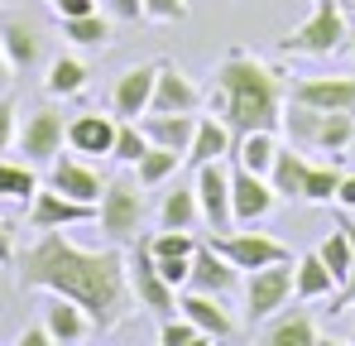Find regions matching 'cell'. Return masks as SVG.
Instances as JSON below:
<instances>
[{"mask_svg":"<svg viewBox=\"0 0 355 346\" xmlns=\"http://www.w3.org/2000/svg\"><path fill=\"white\" fill-rule=\"evenodd\" d=\"M15 279L19 288H44L72 298L96 332H116L120 322L135 313V293H130V270L116 240L106 250H87L77 240H67L62 231H39L34 245H24V255H15Z\"/></svg>","mask_w":355,"mask_h":346,"instance_id":"obj_1","label":"cell"},{"mask_svg":"<svg viewBox=\"0 0 355 346\" xmlns=\"http://www.w3.org/2000/svg\"><path fill=\"white\" fill-rule=\"evenodd\" d=\"M284 106H288V77L264 63V58L231 49L216 63V82H211V111L231 125V135L250 130H284Z\"/></svg>","mask_w":355,"mask_h":346,"instance_id":"obj_2","label":"cell"},{"mask_svg":"<svg viewBox=\"0 0 355 346\" xmlns=\"http://www.w3.org/2000/svg\"><path fill=\"white\" fill-rule=\"evenodd\" d=\"M284 130L297 149H317V154H331L341 159L355 145V111H317V106H284Z\"/></svg>","mask_w":355,"mask_h":346,"instance_id":"obj_3","label":"cell"},{"mask_svg":"<svg viewBox=\"0 0 355 346\" xmlns=\"http://www.w3.org/2000/svg\"><path fill=\"white\" fill-rule=\"evenodd\" d=\"M341 39H351V34H346V10H341V0H317V10L297 24L293 34L279 39V49H284V53H297V58H331L341 49Z\"/></svg>","mask_w":355,"mask_h":346,"instance_id":"obj_4","label":"cell"},{"mask_svg":"<svg viewBox=\"0 0 355 346\" xmlns=\"http://www.w3.org/2000/svg\"><path fill=\"white\" fill-rule=\"evenodd\" d=\"M96 222L101 231L125 245V240H135L139 226H144V192H139V178H106V192H101V202H96Z\"/></svg>","mask_w":355,"mask_h":346,"instance_id":"obj_5","label":"cell"},{"mask_svg":"<svg viewBox=\"0 0 355 346\" xmlns=\"http://www.w3.org/2000/svg\"><path fill=\"white\" fill-rule=\"evenodd\" d=\"M211 245L236 265L240 274L250 270H264V265H279V260H293V250L269 236V231H254V226H231V231H211Z\"/></svg>","mask_w":355,"mask_h":346,"instance_id":"obj_6","label":"cell"},{"mask_svg":"<svg viewBox=\"0 0 355 346\" xmlns=\"http://www.w3.org/2000/svg\"><path fill=\"white\" fill-rule=\"evenodd\" d=\"M240 293H245V322L259 327L264 318H274L279 308H288V298H293V260L250 270L245 284H240Z\"/></svg>","mask_w":355,"mask_h":346,"instance_id":"obj_7","label":"cell"},{"mask_svg":"<svg viewBox=\"0 0 355 346\" xmlns=\"http://www.w3.org/2000/svg\"><path fill=\"white\" fill-rule=\"evenodd\" d=\"M125 270H130L135 308H144V313H154V318L178 313V288L159 274V265H154V255H149V245H144L139 236H135V245H130V255H125Z\"/></svg>","mask_w":355,"mask_h":346,"instance_id":"obj_8","label":"cell"},{"mask_svg":"<svg viewBox=\"0 0 355 346\" xmlns=\"http://www.w3.org/2000/svg\"><path fill=\"white\" fill-rule=\"evenodd\" d=\"M62 135H67V120L58 106H34L15 130V149L24 154V164H53L67 145Z\"/></svg>","mask_w":355,"mask_h":346,"instance_id":"obj_9","label":"cell"},{"mask_svg":"<svg viewBox=\"0 0 355 346\" xmlns=\"http://www.w3.org/2000/svg\"><path fill=\"white\" fill-rule=\"evenodd\" d=\"M192 188H197V207H202V222L211 231H231V159H207L192 169Z\"/></svg>","mask_w":355,"mask_h":346,"instance_id":"obj_10","label":"cell"},{"mask_svg":"<svg viewBox=\"0 0 355 346\" xmlns=\"http://www.w3.org/2000/svg\"><path fill=\"white\" fill-rule=\"evenodd\" d=\"M274 207H279L274 183H269L264 173H254V169H245V164L231 159V217H236V226H254V222H264Z\"/></svg>","mask_w":355,"mask_h":346,"instance_id":"obj_11","label":"cell"},{"mask_svg":"<svg viewBox=\"0 0 355 346\" xmlns=\"http://www.w3.org/2000/svg\"><path fill=\"white\" fill-rule=\"evenodd\" d=\"M82 222H96V202H77L58 188H34L29 197V231H67L82 226Z\"/></svg>","mask_w":355,"mask_h":346,"instance_id":"obj_12","label":"cell"},{"mask_svg":"<svg viewBox=\"0 0 355 346\" xmlns=\"http://www.w3.org/2000/svg\"><path fill=\"white\" fill-rule=\"evenodd\" d=\"M288 101L317 111H355V77L351 72H317L288 82Z\"/></svg>","mask_w":355,"mask_h":346,"instance_id":"obj_13","label":"cell"},{"mask_svg":"<svg viewBox=\"0 0 355 346\" xmlns=\"http://www.w3.org/2000/svg\"><path fill=\"white\" fill-rule=\"evenodd\" d=\"M154 77H159V63H135L116 77V92H111V115L116 120H139L154 101Z\"/></svg>","mask_w":355,"mask_h":346,"instance_id":"obj_14","label":"cell"},{"mask_svg":"<svg viewBox=\"0 0 355 346\" xmlns=\"http://www.w3.org/2000/svg\"><path fill=\"white\" fill-rule=\"evenodd\" d=\"M182 288H197V293H216V298H231L240 288V270L207 240V245H197L192 250V274H187V284Z\"/></svg>","mask_w":355,"mask_h":346,"instance_id":"obj_15","label":"cell"},{"mask_svg":"<svg viewBox=\"0 0 355 346\" xmlns=\"http://www.w3.org/2000/svg\"><path fill=\"white\" fill-rule=\"evenodd\" d=\"M49 188H58V192L77 197V202H101L106 178H101V169H92L82 154H58L49 164Z\"/></svg>","mask_w":355,"mask_h":346,"instance_id":"obj_16","label":"cell"},{"mask_svg":"<svg viewBox=\"0 0 355 346\" xmlns=\"http://www.w3.org/2000/svg\"><path fill=\"white\" fill-rule=\"evenodd\" d=\"M116 115H101V111H87V115H72L67 120V149L82 154V159H111V145H116Z\"/></svg>","mask_w":355,"mask_h":346,"instance_id":"obj_17","label":"cell"},{"mask_svg":"<svg viewBox=\"0 0 355 346\" xmlns=\"http://www.w3.org/2000/svg\"><path fill=\"white\" fill-rule=\"evenodd\" d=\"M178 313H182V318H192L202 337H231V332H236V318H231L226 298H216V293L178 288Z\"/></svg>","mask_w":355,"mask_h":346,"instance_id":"obj_18","label":"cell"},{"mask_svg":"<svg viewBox=\"0 0 355 346\" xmlns=\"http://www.w3.org/2000/svg\"><path fill=\"white\" fill-rule=\"evenodd\" d=\"M149 111H202V92H197V82H192L182 67H173V63H159Z\"/></svg>","mask_w":355,"mask_h":346,"instance_id":"obj_19","label":"cell"},{"mask_svg":"<svg viewBox=\"0 0 355 346\" xmlns=\"http://www.w3.org/2000/svg\"><path fill=\"white\" fill-rule=\"evenodd\" d=\"M259 342L264 346H312V342H322V327L302 308H279L274 318L259 322Z\"/></svg>","mask_w":355,"mask_h":346,"instance_id":"obj_20","label":"cell"},{"mask_svg":"<svg viewBox=\"0 0 355 346\" xmlns=\"http://www.w3.org/2000/svg\"><path fill=\"white\" fill-rule=\"evenodd\" d=\"M139 130L149 135V145L178 149L187 159V145H192V130H197V111H144L139 115Z\"/></svg>","mask_w":355,"mask_h":346,"instance_id":"obj_21","label":"cell"},{"mask_svg":"<svg viewBox=\"0 0 355 346\" xmlns=\"http://www.w3.org/2000/svg\"><path fill=\"white\" fill-rule=\"evenodd\" d=\"M44 327H49L53 342H87V337H96L92 318H87L72 298H62V293H49V303H44Z\"/></svg>","mask_w":355,"mask_h":346,"instance_id":"obj_22","label":"cell"},{"mask_svg":"<svg viewBox=\"0 0 355 346\" xmlns=\"http://www.w3.org/2000/svg\"><path fill=\"white\" fill-rule=\"evenodd\" d=\"M231 145H236V135H231V125L216 111L197 115V130H192V145H187V164L197 169L207 159H231Z\"/></svg>","mask_w":355,"mask_h":346,"instance_id":"obj_23","label":"cell"},{"mask_svg":"<svg viewBox=\"0 0 355 346\" xmlns=\"http://www.w3.org/2000/svg\"><path fill=\"white\" fill-rule=\"evenodd\" d=\"M0 49H5L15 72H29L39 63V29L29 19H15L10 15V19H0Z\"/></svg>","mask_w":355,"mask_h":346,"instance_id":"obj_24","label":"cell"},{"mask_svg":"<svg viewBox=\"0 0 355 346\" xmlns=\"http://www.w3.org/2000/svg\"><path fill=\"white\" fill-rule=\"evenodd\" d=\"M331 293H336V274L322 265L317 250H307L302 260H293V298L317 303V298H331Z\"/></svg>","mask_w":355,"mask_h":346,"instance_id":"obj_25","label":"cell"},{"mask_svg":"<svg viewBox=\"0 0 355 346\" xmlns=\"http://www.w3.org/2000/svg\"><path fill=\"white\" fill-rule=\"evenodd\" d=\"M302 173H307V159H302V149H297L293 140H288V145H279V154H274V169H269V183H274L279 202H302Z\"/></svg>","mask_w":355,"mask_h":346,"instance_id":"obj_26","label":"cell"},{"mask_svg":"<svg viewBox=\"0 0 355 346\" xmlns=\"http://www.w3.org/2000/svg\"><path fill=\"white\" fill-rule=\"evenodd\" d=\"M202 222V207H197V188L192 183H178L164 192L159 202V226H173V231H192Z\"/></svg>","mask_w":355,"mask_h":346,"instance_id":"obj_27","label":"cell"},{"mask_svg":"<svg viewBox=\"0 0 355 346\" xmlns=\"http://www.w3.org/2000/svg\"><path fill=\"white\" fill-rule=\"evenodd\" d=\"M274 154H279V140H274V130H250V135H236V145H231V159L245 164V169L264 173L274 169Z\"/></svg>","mask_w":355,"mask_h":346,"instance_id":"obj_28","label":"cell"},{"mask_svg":"<svg viewBox=\"0 0 355 346\" xmlns=\"http://www.w3.org/2000/svg\"><path fill=\"white\" fill-rule=\"evenodd\" d=\"M87 77H92V72H87V63H82V58L58 53L53 63H49L44 92H49V97H62V101H67V97H82V92H87Z\"/></svg>","mask_w":355,"mask_h":346,"instance_id":"obj_29","label":"cell"},{"mask_svg":"<svg viewBox=\"0 0 355 346\" xmlns=\"http://www.w3.org/2000/svg\"><path fill=\"white\" fill-rule=\"evenodd\" d=\"M62 39L77 49H101V44H111V15H101V10L72 15V19H62Z\"/></svg>","mask_w":355,"mask_h":346,"instance_id":"obj_30","label":"cell"},{"mask_svg":"<svg viewBox=\"0 0 355 346\" xmlns=\"http://www.w3.org/2000/svg\"><path fill=\"white\" fill-rule=\"evenodd\" d=\"M336 188H341L336 159H331V164H312V159H307V173H302V202L327 207V202H336Z\"/></svg>","mask_w":355,"mask_h":346,"instance_id":"obj_31","label":"cell"},{"mask_svg":"<svg viewBox=\"0 0 355 346\" xmlns=\"http://www.w3.org/2000/svg\"><path fill=\"white\" fill-rule=\"evenodd\" d=\"M182 164V154L178 149H164V145H149L144 149V159L135 164V178H139V188H159V183H168Z\"/></svg>","mask_w":355,"mask_h":346,"instance_id":"obj_32","label":"cell"},{"mask_svg":"<svg viewBox=\"0 0 355 346\" xmlns=\"http://www.w3.org/2000/svg\"><path fill=\"white\" fill-rule=\"evenodd\" d=\"M317 255H322V265L336 274V288L346 284V274H351V231H346V222L336 217V226H331V236L317 245Z\"/></svg>","mask_w":355,"mask_h":346,"instance_id":"obj_33","label":"cell"},{"mask_svg":"<svg viewBox=\"0 0 355 346\" xmlns=\"http://www.w3.org/2000/svg\"><path fill=\"white\" fill-rule=\"evenodd\" d=\"M39 188V173L34 164H15V159H0V197L5 202H29Z\"/></svg>","mask_w":355,"mask_h":346,"instance_id":"obj_34","label":"cell"},{"mask_svg":"<svg viewBox=\"0 0 355 346\" xmlns=\"http://www.w3.org/2000/svg\"><path fill=\"white\" fill-rule=\"evenodd\" d=\"M144 149H149V135L139 130V120H120L116 125V145H111V164L135 169V164L144 159Z\"/></svg>","mask_w":355,"mask_h":346,"instance_id":"obj_35","label":"cell"},{"mask_svg":"<svg viewBox=\"0 0 355 346\" xmlns=\"http://www.w3.org/2000/svg\"><path fill=\"white\" fill-rule=\"evenodd\" d=\"M144 245H149V255H154V260H178V255H192V250H197L202 240H197L192 231H173V226H159V236H149Z\"/></svg>","mask_w":355,"mask_h":346,"instance_id":"obj_36","label":"cell"},{"mask_svg":"<svg viewBox=\"0 0 355 346\" xmlns=\"http://www.w3.org/2000/svg\"><path fill=\"white\" fill-rule=\"evenodd\" d=\"M159 342H164V346H192V342H207V337L197 332V322H192V318L168 313V318H159Z\"/></svg>","mask_w":355,"mask_h":346,"instance_id":"obj_37","label":"cell"},{"mask_svg":"<svg viewBox=\"0 0 355 346\" xmlns=\"http://www.w3.org/2000/svg\"><path fill=\"white\" fill-rule=\"evenodd\" d=\"M144 19H154V24H178V19H187V0H144Z\"/></svg>","mask_w":355,"mask_h":346,"instance_id":"obj_38","label":"cell"},{"mask_svg":"<svg viewBox=\"0 0 355 346\" xmlns=\"http://www.w3.org/2000/svg\"><path fill=\"white\" fill-rule=\"evenodd\" d=\"M341 222H346V231H351V274H346V284L331 293V313H341V308H351V303H355V222H351V217H341Z\"/></svg>","mask_w":355,"mask_h":346,"instance_id":"obj_39","label":"cell"},{"mask_svg":"<svg viewBox=\"0 0 355 346\" xmlns=\"http://www.w3.org/2000/svg\"><path fill=\"white\" fill-rule=\"evenodd\" d=\"M15 130H19V106L15 97H0V154L15 145Z\"/></svg>","mask_w":355,"mask_h":346,"instance_id":"obj_40","label":"cell"},{"mask_svg":"<svg viewBox=\"0 0 355 346\" xmlns=\"http://www.w3.org/2000/svg\"><path fill=\"white\" fill-rule=\"evenodd\" d=\"M154 265H159V274H164L173 288H182V284H187V274H192V255H178V260H154Z\"/></svg>","mask_w":355,"mask_h":346,"instance_id":"obj_41","label":"cell"},{"mask_svg":"<svg viewBox=\"0 0 355 346\" xmlns=\"http://www.w3.org/2000/svg\"><path fill=\"white\" fill-rule=\"evenodd\" d=\"M101 10L111 15V19H144V0H101Z\"/></svg>","mask_w":355,"mask_h":346,"instance_id":"obj_42","label":"cell"},{"mask_svg":"<svg viewBox=\"0 0 355 346\" xmlns=\"http://www.w3.org/2000/svg\"><path fill=\"white\" fill-rule=\"evenodd\" d=\"M53 10H58V19H72V15H87V10H101L96 0H53Z\"/></svg>","mask_w":355,"mask_h":346,"instance_id":"obj_43","label":"cell"},{"mask_svg":"<svg viewBox=\"0 0 355 346\" xmlns=\"http://www.w3.org/2000/svg\"><path fill=\"white\" fill-rule=\"evenodd\" d=\"M336 207L355 212V173H341V188H336Z\"/></svg>","mask_w":355,"mask_h":346,"instance_id":"obj_44","label":"cell"},{"mask_svg":"<svg viewBox=\"0 0 355 346\" xmlns=\"http://www.w3.org/2000/svg\"><path fill=\"white\" fill-rule=\"evenodd\" d=\"M0 265H15V231L0 217Z\"/></svg>","mask_w":355,"mask_h":346,"instance_id":"obj_45","label":"cell"},{"mask_svg":"<svg viewBox=\"0 0 355 346\" xmlns=\"http://www.w3.org/2000/svg\"><path fill=\"white\" fill-rule=\"evenodd\" d=\"M44 342H53L44 322H34V327H24V332H19V346H44Z\"/></svg>","mask_w":355,"mask_h":346,"instance_id":"obj_46","label":"cell"},{"mask_svg":"<svg viewBox=\"0 0 355 346\" xmlns=\"http://www.w3.org/2000/svg\"><path fill=\"white\" fill-rule=\"evenodd\" d=\"M10 77H15V67H10V58H5V49H0V87H5Z\"/></svg>","mask_w":355,"mask_h":346,"instance_id":"obj_47","label":"cell"},{"mask_svg":"<svg viewBox=\"0 0 355 346\" xmlns=\"http://www.w3.org/2000/svg\"><path fill=\"white\" fill-rule=\"evenodd\" d=\"M346 10H351V15H355V0H346Z\"/></svg>","mask_w":355,"mask_h":346,"instance_id":"obj_48","label":"cell"},{"mask_svg":"<svg viewBox=\"0 0 355 346\" xmlns=\"http://www.w3.org/2000/svg\"><path fill=\"white\" fill-rule=\"evenodd\" d=\"M351 58H355V44H351Z\"/></svg>","mask_w":355,"mask_h":346,"instance_id":"obj_49","label":"cell"},{"mask_svg":"<svg viewBox=\"0 0 355 346\" xmlns=\"http://www.w3.org/2000/svg\"><path fill=\"white\" fill-rule=\"evenodd\" d=\"M49 5H53V0H49Z\"/></svg>","mask_w":355,"mask_h":346,"instance_id":"obj_50","label":"cell"}]
</instances>
